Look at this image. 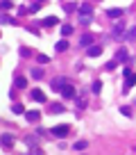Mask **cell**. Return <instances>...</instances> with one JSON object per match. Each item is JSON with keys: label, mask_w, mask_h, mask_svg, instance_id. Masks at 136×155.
<instances>
[{"label": "cell", "mask_w": 136, "mask_h": 155, "mask_svg": "<svg viewBox=\"0 0 136 155\" xmlns=\"http://www.w3.org/2000/svg\"><path fill=\"white\" fill-rule=\"evenodd\" d=\"M50 132L55 134V137H66V134L71 132V128H68V125H55V128H52Z\"/></svg>", "instance_id": "6da1fadb"}, {"label": "cell", "mask_w": 136, "mask_h": 155, "mask_svg": "<svg viewBox=\"0 0 136 155\" xmlns=\"http://www.w3.org/2000/svg\"><path fill=\"white\" fill-rule=\"evenodd\" d=\"M61 96H64V98H68V100H71V98H75V89H73L71 84H66V87L61 89Z\"/></svg>", "instance_id": "7a4b0ae2"}, {"label": "cell", "mask_w": 136, "mask_h": 155, "mask_svg": "<svg viewBox=\"0 0 136 155\" xmlns=\"http://www.w3.org/2000/svg\"><path fill=\"white\" fill-rule=\"evenodd\" d=\"M122 73H125V78H127V89H129L131 84L136 82V75H134V73L129 71V68H125V71H122Z\"/></svg>", "instance_id": "3957f363"}, {"label": "cell", "mask_w": 136, "mask_h": 155, "mask_svg": "<svg viewBox=\"0 0 136 155\" xmlns=\"http://www.w3.org/2000/svg\"><path fill=\"white\" fill-rule=\"evenodd\" d=\"M32 98H34L36 103H43V100H45V96L41 93V89H32Z\"/></svg>", "instance_id": "277c9868"}, {"label": "cell", "mask_w": 136, "mask_h": 155, "mask_svg": "<svg viewBox=\"0 0 136 155\" xmlns=\"http://www.w3.org/2000/svg\"><path fill=\"white\" fill-rule=\"evenodd\" d=\"M91 43H93V36H91V34H84L80 39V46H91Z\"/></svg>", "instance_id": "5b68a950"}, {"label": "cell", "mask_w": 136, "mask_h": 155, "mask_svg": "<svg viewBox=\"0 0 136 155\" xmlns=\"http://www.w3.org/2000/svg\"><path fill=\"white\" fill-rule=\"evenodd\" d=\"M52 87H55V89H64L66 87V78H57L55 82H52Z\"/></svg>", "instance_id": "8992f818"}, {"label": "cell", "mask_w": 136, "mask_h": 155, "mask_svg": "<svg viewBox=\"0 0 136 155\" xmlns=\"http://www.w3.org/2000/svg\"><path fill=\"white\" fill-rule=\"evenodd\" d=\"M122 27H125V23H118V25L113 27V36H116V39H120V34H122Z\"/></svg>", "instance_id": "52a82bcc"}, {"label": "cell", "mask_w": 136, "mask_h": 155, "mask_svg": "<svg viewBox=\"0 0 136 155\" xmlns=\"http://www.w3.org/2000/svg\"><path fill=\"white\" fill-rule=\"evenodd\" d=\"M116 59H118V62H125V59H127V50H125V48H120V50L116 52Z\"/></svg>", "instance_id": "ba28073f"}, {"label": "cell", "mask_w": 136, "mask_h": 155, "mask_svg": "<svg viewBox=\"0 0 136 155\" xmlns=\"http://www.w3.org/2000/svg\"><path fill=\"white\" fill-rule=\"evenodd\" d=\"M52 25H57V18H55V16H50V18H45V21H43V27H52Z\"/></svg>", "instance_id": "9c48e42d"}, {"label": "cell", "mask_w": 136, "mask_h": 155, "mask_svg": "<svg viewBox=\"0 0 136 155\" xmlns=\"http://www.w3.org/2000/svg\"><path fill=\"white\" fill-rule=\"evenodd\" d=\"M107 16H109V18H116V16H122V9H109V11H107Z\"/></svg>", "instance_id": "30bf717a"}, {"label": "cell", "mask_w": 136, "mask_h": 155, "mask_svg": "<svg viewBox=\"0 0 136 155\" xmlns=\"http://www.w3.org/2000/svg\"><path fill=\"white\" fill-rule=\"evenodd\" d=\"M14 84H16V87H18V89H25V78H16V80H14Z\"/></svg>", "instance_id": "8fae6325"}, {"label": "cell", "mask_w": 136, "mask_h": 155, "mask_svg": "<svg viewBox=\"0 0 136 155\" xmlns=\"http://www.w3.org/2000/svg\"><path fill=\"white\" fill-rule=\"evenodd\" d=\"M64 50H68V41H59L57 43V52H64Z\"/></svg>", "instance_id": "7c38bea8"}, {"label": "cell", "mask_w": 136, "mask_h": 155, "mask_svg": "<svg viewBox=\"0 0 136 155\" xmlns=\"http://www.w3.org/2000/svg\"><path fill=\"white\" fill-rule=\"evenodd\" d=\"M50 112L52 114H59V112H64V107H61L59 103H55V105H50Z\"/></svg>", "instance_id": "4fadbf2b"}, {"label": "cell", "mask_w": 136, "mask_h": 155, "mask_svg": "<svg viewBox=\"0 0 136 155\" xmlns=\"http://www.w3.org/2000/svg\"><path fill=\"white\" fill-rule=\"evenodd\" d=\"M25 119H27V121H36V119H39V112H27Z\"/></svg>", "instance_id": "5bb4252c"}, {"label": "cell", "mask_w": 136, "mask_h": 155, "mask_svg": "<svg viewBox=\"0 0 136 155\" xmlns=\"http://www.w3.org/2000/svg\"><path fill=\"white\" fill-rule=\"evenodd\" d=\"M98 55H100V48H98V46L89 48V57H98Z\"/></svg>", "instance_id": "9a60e30c"}, {"label": "cell", "mask_w": 136, "mask_h": 155, "mask_svg": "<svg viewBox=\"0 0 136 155\" xmlns=\"http://www.w3.org/2000/svg\"><path fill=\"white\" fill-rule=\"evenodd\" d=\"M71 32H73V25H64V27H61V34H64V36H68Z\"/></svg>", "instance_id": "2e32d148"}, {"label": "cell", "mask_w": 136, "mask_h": 155, "mask_svg": "<svg viewBox=\"0 0 136 155\" xmlns=\"http://www.w3.org/2000/svg\"><path fill=\"white\" fill-rule=\"evenodd\" d=\"M11 141H14V137H11V134H5V137H2V144H5V146H9Z\"/></svg>", "instance_id": "e0dca14e"}, {"label": "cell", "mask_w": 136, "mask_h": 155, "mask_svg": "<svg viewBox=\"0 0 136 155\" xmlns=\"http://www.w3.org/2000/svg\"><path fill=\"white\" fill-rule=\"evenodd\" d=\"M32 75L39 80V78H43V71H41V68H34V71H32Z\"/></svg>", "instance_id": "ac0fdd59"}, {"label": "cell", "mask_w": 136, "mask_h": 155, "mask_svg": "<svg viewBox=\"0 0 136 155\" xmlns=\"http://www.w3.org/2000/svg\"><path fill=\"white\" fill-rule=\"evenodd\" d=\"M39 62L41 64H48V62H50V57H48V55H39Z\"/></svg>", "instance_id": "d6986e66"}, {"label": "cell", "mask_w": 136, "mask_h": 155, "mask_svg": "<svg viewBox=\"0 0 136 155\" xmlns=\"http://www.w3.org/2000/svg\"><path fill=\"white\" fill-rule=\"evenodd\" d=\"M127 39H136V27H131V30L127 32Z\"/></svg>", "instance_id": "ffe728a7"}, {"label": "cell", "mask_w": 136, "mask_h": 155, "mask_svg": "<svg viewBox=\"0 0 136 155\" xmlns=\"http://www.w3.org/2000/svg\"><path fill=\"white\" fill-rule=\"evenodd\" d=\"M14 114H23V105L16 103V105H14Z\"/></svg>", "instance_id": "44dd1931"}, {"label": "cell", "mask_w": 136, "mask_h": 155, "mask_svg": "<svg viewBox=\"0 0 136 155\" xmlns=\"http://www.w3.org/2000/svg\"><path fill=\"white\" fill-rule=\"evenodd\" d=\"M75 148H77V150H84V148H86V141H77Z\"/></svg>", "instance_id": "7402d4cb"}, {"label": "cell", "mask_w": 136, "mask_h": 155, "mask_svg": "<svg viewBox=\"0 0 136 155\" xmlns=\"http://www.w3.org/2000/svg\"><path fill=\"white\" fill-rule=\"evenodd\" d=\"M100 89H102V82H93V91L100 93Z\"/></svg>", "instance_id": "603a6c76"}, {"label": "cell", "mask_w": 136, "mask_h": 155, "mask_svg": "<svg viewBox=\"0 0 136 155\" xmlns=\"http://www.w3.org/2000/svg\"><path fill=\"white\" fill-rule=\"evenodd\" d=\"M80 9H82V14H91V7H89V5H82Z\"/></svg>", "instance_id": "cb8c5ba5"}]
</instances>
